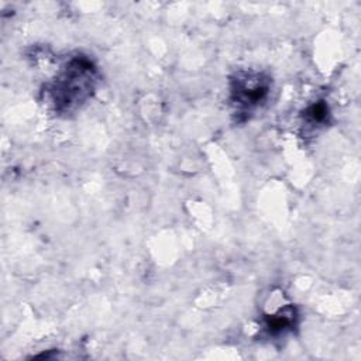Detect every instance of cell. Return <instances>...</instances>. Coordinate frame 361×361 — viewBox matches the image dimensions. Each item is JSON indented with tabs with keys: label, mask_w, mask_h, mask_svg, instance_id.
Segmentation results:
<instances>
[{
	"label": "cell",
	"mask_w": 361,
	"mask_h": 361,
	"mask_svg": "<svg viewBox=\"0 0 361 361\" xmlns=\"http://www.w3.org/2000/svg\"><path fill=\"white\" fill-rule=\"evenodd\" d=\"M96 83L94 63L86 56H73L61 66L49 83L48 100L56 113H73L92 97Z\"/></svg>",
	"instance_id": "6da1fadb"
},
{
	"label": "cell",
	"mask_w": 361,
	"mask_h": 361,
	"mask_svg": "<svg viewBox=\"0 0 361 361\" xmlns=\"http://www.w3.org/2000/svg\"><path fill=\"white\" fill-rule=\"evenodd\" d=\"M271 92V79L261 72H238L230 82V100L237 116L250 117Z\"/></svg>",
	"instance_id": "7a4b0ae2"
},
{
	"label": "cell",
	"mask_w": 361,
	"mask_h": 361,
	"mask_svg": "<svg viewBox=\"0 0 361 361\" xmlns=\"http://www.w3.org/2000/svg\"><path fill=\"white\" fill-rule=\"evenodd\" d=\"M296 310L293 306H283L278 309L274 314L265 317V330L271 336H279L286 333L295 326Z\"/></svg>",
	"instance_id": "3957f363"
}]
</instances>
